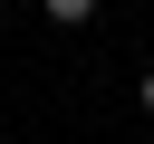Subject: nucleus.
I'll return each instance as SVG.
<instances>
[{
    "label": "nucleus",
    "instance_id": "nucleus-2",
    "mask_svg": "<svg viewBox=\"0 0 154 144\" xmlns=\"http://www.w3.org/2000/svg\"><path fill=\"white\" fill-rule=\"evenodd\" d=\"M135 96H144V115H154V67H144V86H135Z\"/></svg>",
    "mask_w": 154,
    "mask_h": 144
},
{
    "label": "nucleus",
    "instance_id": "nucleus-1",
    "mask_svg": "<svg viewBox=\"0 0 154 144\" xmlns=\"http://www.w3.org/2000/svg\"><path fill=\"white\" fill-rule=\"evenodd\" d=\"M38 10H48V19H58V29H87V19H96V10H106V0H38Z\"/></svg>",
    "mask_w": 154,
    "mask_h": 144
}]
</instances>
